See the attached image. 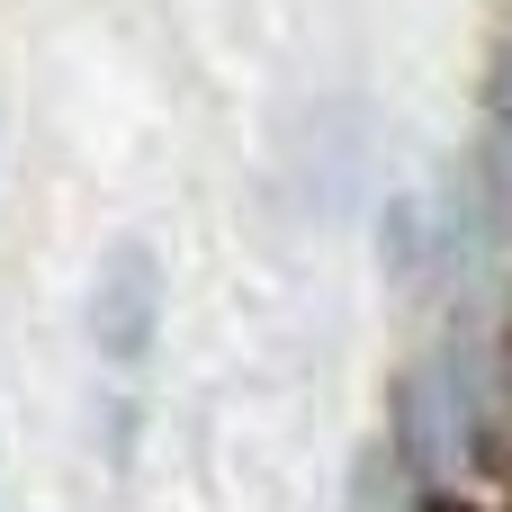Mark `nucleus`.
Instances as JSON below:
<instances>
[{"label":"nucleus","instance_id":"1","mask_svg":"<svg viewBox=\"0 0 512 512\" xmlns=\"http://www.w3.org/2000/svg\"><path fill=\"white\" fill-rule=\"evenodd\" d=\"M477 432H486V342H477V324H450L405 387V450L432 486H468Z\"/></svg>","mask_w":512,"mask_h":512},{"label":"nucleus","instance_id":"2","mask_svg":"<svg viewBox=\"0 0 512 512\" xmlns=\"http://www.w3.org/2000/svg\"><path fill=\"white\" fill-rule=\"evenodd\" d=\"M153 324H162V279H153V261H144V252H117V261L99 270V288H90V333H99L108 360H144Z\"/></svg>","mask_w":512,"mask_h":512}]
</instances>
